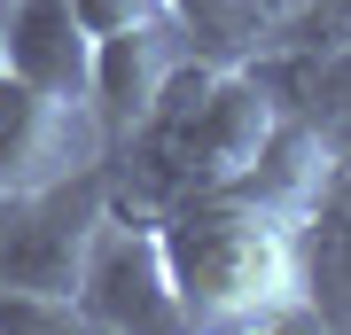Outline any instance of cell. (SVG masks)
<instances>
[{"label":"cell","instance_id":"8","mask_svg":"<svg viewBox=\"0 0 351 335\" xmlns=\"http://www.w3.org/2000/svg\"><path fill=\"white\" fill-rule=\"evenodd\" d=\"M0 71L55 101H86L94 110V39L78 24L71 0H8L0 16Z\"/></svg>","mask_w":351,"mask_h":335},{"label":"cell","instance_id":"7","mask_svg":"<svg viewBox=\"0 0 351 335\" xmlns=\"http://www.w3.org/2000/svg\"><path fill=\"white\" fill-rule=\"evenodd\" d=\"M297 297L304 320L351 327V164H320L297 195Z\"/></svg>","mask_w":351,"mask_h":335},{"label":"cell","instance_id":"5","mask_svg":"<svg viewBox=\"0 0 351 335\" xmlns=\"http://www.w3.org/2000/svg\"><path fill=\"white\" fill-rule=\"evenodd\" d=\"M101 156H110V140H101V117L86 101H55L24 86L16 71H0V195L94 172Z\"/></svg>","mask_w":351,"mask_h":335},{"label":"cell","instance_id":"9","mask_svg":"<svg viewBox=\"0 0 351 335\" xmlns=\"http://www.w3.org/2000/svg\"><path fill=\"white\" fill-rule=\"evenodd\" d=\"M164 8L180 16V32H188L195 55H242V62H258V55L281 47V32L297 24L304 0H164Z\"/></svg>","mask_w":351,"mask_h":335},{"label":"cell","instance_id":"2","mask_svg":"<svg viewBox=\"0 0 351 335\" xmlns=\"http://www.w3.org/2000/svg\"><path fill=\"white\" fill-rule=\"evenodd\" d=\"M320 172V156H297L265 179L203 187L156 211L164 265L180 288L188 327H281L304 320L297 297V195Z\"/></svg>","mask_w":351,"mask_h":335},{"label":"cell","instance_id":"4","mask_svg":"<svg viewBox=\"0 0 351 335\" xmlns=\"http://www.w3.org/2000/svg\"><path fill=\"white\" fill-rule=\"evenodd\" d=\"M101 203H110L101 164L94 172H71V179H47V187H8V195H0V281L63 288L71 297L78 242H86Z\"/></svg>","mask_w":351,"mask_h":335},{"label":"cell","instance_id":"1","mask_svg":"<svg viewBox=\"0 0 351 335\" xmlns=\"http://www.w3.org/2000/svg\"><path fill=\"white\" fill-rule=\"evenodd\" d=\"M297 156H313V149L281 125V101H274L258 62L188 47L156 78V94L141 101V117L110 140L101 187H110V203L156 219L180 195L265 179V172H281Z\"/></svg>","mask_w":351,"mask_h":335},{"label":"cell","instance_id":"10","mask_svg":"<svg viewBox=\"0 0 351 335\" xmlns=\"http://www.w3.org/2000/svg\"><path fill=\"white\" fill-rule=\"evenodd\" d=\"M0 16H8V0H0Z\"/></svg>","mask_w":351,"mask_h":335},{"label":"cell","instance_id":"6","mask_svg":"<svg viewBox=\"0 0 351 335\" xmlns=\"http://www.w3.org/2000/svg\"><path fill=\"white\" fill-rule=\"evenodd\" d=\"M265 86L281 101V125L304 140L320 164H351V24L328 47H297V55H258Z\"/></svg>","mask_w":351,"mask_h":335},{"label":"cell","instance_id":"3","mask_svg":"<svg viewBox=\"0 0 351 335\" xmlns=\"http://www.w3.org/2000/svg\"><path fill=\"white\" fill-rule=\"evenodd\" d=\"M71 312H78V327H110V335L188 327L172 265H164V234L149 211H125V203L94 211L86 242H78V265H71Z\"/></svg>","mask_w":351,"mask_h":335}]
</instances>
